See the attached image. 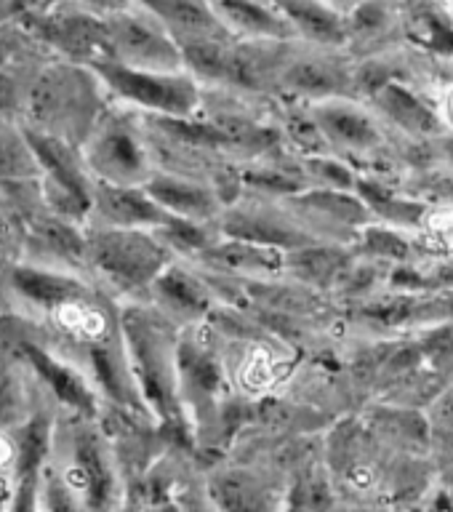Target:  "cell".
Here are the masks:
<instances>
[{"label": "cell", "instance_id": "obj_1", "mask_svg": "<svg viewBox=\"0 0 453 512\" xmlns=\"http://www.w3.org/2000/svg\"><path fill=\"white\" fill-rule=\"evenodd\" d=\"M120 334L126 347L128 368L150 422L184 432L187 414L179 392V334L171 320L152 304L128 302L120 310Z\"/></svg>", "mask_w": 453, "mask_h": 512}, {"label": "cell", "instance_id": "obj_26", "mask_svg": "<svg viewBox=\"0 0 453 512\" xmlns=\"http://www.w3.org/2000/svg\"><path fill=\"white\" fill-rule=\"evenodd\" d=\"M366 315L382 323H408V320H440L453 315L451 299H398V302L379 304L366 310Z\"/></svg>", "mask_w": 453, "mask_h": 512}, {"label": "cell", "instance_id": "obj_2", "mask_svg": "<svg viewBox=\"0 0 453 512\" xmlns=\"http://www.w3.org/2000/svg\"><path fill=\"white\" fill-rule=\"evenodd\" d=\"M86 238V275L102 280L112 294L128 296V302H147L150 286L160 272L174 262L155 232L83 227Z\"/></svg>", "mask_w": 453, "mask_h": 512}, {"label": "cell", "instance_id": "obj_9", "mask_svg": "<svg viewBox=\"0 0 453 512\" xmlns=\"http://www.w3.org/2000/svg\"><path fill=\"white\" fill-rule=\"evenodd\" d=\"M11 347H14L16 358L30 368V374L38 379V384H43L48 395L56 400V406L70 411V416L94 422L99 406H102V395L96 392L91 379L75 363L48 350L38 336L27 334V331H16L11 336Z\"/></svg>", "mask_w": 453, "mask_h": 512}, {"label": "cell", "instance_id": "obj_16", "mask_svg": "<svg viewBox=\"0 0 453 512\" xmlns=\"http://www.w3.org/2000/svg\"><path fill=\"white\" fill-rule=\"evenodd\" d=\"M136 3L147 8L166 27L168 35L179 43V48L190 46V43L232 38L219 24L208 0H136Z\"/></svg>", "mask_w": 453, "mask_h": 512}, {"label": "cell", "instance_id": "obj_4", "mask_svg": "<svg viewBox=\"0 0 453 512\" xmlns=\"http://www.w3.org/2000/svg\"><path fill=\"white\" fill-rule=\"evenodd\" d=\"M27 104L32 107V123L27 126L59 136L80 147L104 110H99V83L91 72L78 67L48 70L32 86Z\"/></svg>", "mask_w": 453, "mask_h": 512}, {"label": "cell", "instance_id": "obj_24", "mask_svg": "<svg viewBox=\"0 0 453 512\" xmlns=\"http://www.w3.org/2000/svg\"><path fill=\"white\" fill-rule=\"evenodd\" d=\"M30 179H38V168L22 126L14 128L6 120H0V182H30Z\"/></svg>", "mask_w": 453, "mask_h": 512}, {"label": "cell", "instance_id": "obj_27", "mask_svg": "<svg viewBox=\"0 0 453 512\" xmlns=\"http://www.w3.org/2000/svg\"><path fill=\"white\" fill-rule=\"evenodd\" d=\"M408 35H411L416 43L432 48V51L453 54V27L443 22V19H438L435 14H430V11H419V14L411 16V22H408Z\"/></svg>", "mask_w": 453, "mask_h": 512}, {"label": "cell", "instance_id": "obj_14", "mask_svg": "<svg viewBox=\"0 0 453 512\" xmlns=\"http://www.w3.org/2000/svg\"><path fill=\"white\" fill-rule=\"evenodd\" d=\"M144 190L168 216L187 219V222L216 227V219L222 216L224 206H227V200L219 195L214 184H206L203 179L187 176L182 171L158 168L150 182L144 184Z\"/></svg>", "mask_w": 453, "mask_h": 512}, {"label": "cell", "instance_id": "obj_32", "mask_svg": "<svg viewBox=\"0 0 453 512\" xmlns=\"http://www.w3.org/2000/svg\"><path fill=\"white\" fill-rule=\"evenodd\" d=\"M384 22H387V14L376 0H363L355 6V14H352V30L355 32H376L379 27H384Z\"/></svg>", "mask_w": 453, "mask_h": 512}, {"label": "cell", "instance_id": "obj_36", "mask_svg": "<svg viewBox=\"0 0 453 512\" xmlns=\"http://www.w3.org/2000/svg\"><path fill=\"white\" fill-rule=\"evenodd\" d=\"M160 512H174V510H160Z\"/></svg>", "mask_w": 453, "mask_h": 512}, {"label": "cell", "instance_id": "obj_23", "mask_svg": "<svg viewBox=\"0 0 453 512\" xmlns=\"http://www.w3.org/2000/svg\"><path fill=\"white\" fill-rule=\"evenodd\" d=\"M374 96L384 115L390 120H395L398 126L406 128V131H411V134H435L440 128L435 112H432L424 102H419L411 91L398 86V83H387V86L379 88Z\"/></svg>", "mask_w": 453, "mask_h": 512}, {"label": "cell", "instance_id": "obj_3", "mask_svg": "<svg viewBox=\"0 0 453 512\" xmlns=\"http://www.w3.org/2000/svg\"><path fill=\"white\" fill-rule=\"evenodd\" d=\"M86 70L94 75L99 88L131 110L147 112L150 118H198L203 91L200 80L192 78L187 70H136L107 54L94 56Z\"/></svg>", "mask_w": 453, "mask_h": 512}, {"label": "cell", "instance_id": "obj_33", "mask_svg": "<svg viewBox=\"0 0 453 512\" xmlns=\"http://www.w3.org/2000/svg\"><path fill=\"white\" fill-rule=\"evenodd\" d=\"M83 3H91V6H96V8H104V14H110V11H118V8H123L126 3H131V0H83Z\"/></svg>", "mask_w": 453, "mask_h": 512}, {"label": "cell", "instance_id": "obj_21", "mask_svg": "<svg viewBox=\"0 0 453 512\" xmlns=\"http://www.w3.org/2000/svg\"><path fill=\"white\" fill-rule=\"evenodd\" d=\"M280 206L286 208L291 216H307V219H318L328 224H344V227H358L366 222L368 208L363 200L342 190H302L283 198Z\"/></svg>", "mask_w": 453, "mask_h": 512}, {"label": "cell", "instance_id": "obj_28", "mask_svg": "<svg viewBox=\"0 0 453 512\" xmlns=\"http://www.w3.org/2000/svg\"><path fill=\"white\" fill-rule=\"evenodd\" d=\"M240 182L251 190H259L264 195H280V198H291V195L304 190L302 176L278 171V168H251V171L240 174Z\"/></svg>", "mask_w": 453, "mask_h": 512}, {"label": "cell", "instance_id": "obj_37", "mask_svg": "<svg viewBox=\"0 0 453 512\" xmlns=\"http://www.w3.org/2000/svg\"><path fill=\"white\" fill-rule=\"evenodd\" d=\"M291 512H294V510H291Z\"/></svg>", "mask_w": 453, "mask_h": 512}, {"label": "cell", "instance_id": "obj_11", "mask_svg": "<svg viewBox=\"0 0 453 512\" xmlns=\"http://www.w3.org/2000/svg\"><path fill=\"white\" fill-rule=\"evenodd\" d=\"M214 288L187 264L171 262L150 286L147 304L176 328H192L214 312Z\"/></svg>", "mask_w": 453, "mask_h": 512}, {"label": "cell", "instance_id": "obj_18", "mask_svg": "<svg viewBox=\"0 0 453 512\" xmlns=\"http://www.w3.org/2000/svg\"><path fill=\"white\" fill-rule=\"evenodd\" d=\"M312 120L328 147L363 152L379 144V131H376L374 120L363 110H358L355 104L342 102V99H326V102L315 104Z\"/></svg>", "mask_w": 453, "mask_h": 512}, {"label": "cell", "instance_id": "obj_35", "mask_svg": "<svg viewBox=\"0 0 453 512\" xmlns=\"http://www.w3.org/2000/svg\"><path fill=\"white\" fill-rule=\"evenodd\" d=\"M446 147H448V152H451V155H453V139H448Z\"/></svg>", "mask_w": 453, "mask_h": 512}, {"label": "cell", "instance_id": "obj_31", "mask_svg": "<svg viewBox=\"0 0 453 512\" xmlns=\"http://www.w3.org/2000/svg\"><path fill=\"white\" fill-rule=\"evenodd\" d=\"M363 243H366L368 254L384 256V259H406L408 256V243L395 232L368 227L363 232Z\"/></svg>", "mask_w": 453, "mask_h": 512}, {"label": "cell", "instance_id": "obj_22", "mask_svg": "<svg viewBox=\"0 0 453 512\" xmlns=\"http://www.w3.org/2000/svg\"><path fill=\"white\" fill-rule=\"evenodd\" d=\"M280 83L294 94L312 96V99H336L347 91L350 78L342 67H336L328 59H296L280 72Z\"/></svg>", "mask_w": 453, "mask_h": 512}, {"label": "cell", "instance_id": "obj_7", "mask_svg": "<svg viewBox=\"0 0 453 512\" xmlns=\"http://www.w3.org/2000/svg\"><path fill=\"white\" fill-rule=\"evenodd\" d=\"M107 35V56L136 70L179 72L184 70L182 48L163 24L139 3H126L102 16Z\"/></svg>", "mask_w": 453, "mask_h": 512}, {"label": "cell", "instance_id": "obj_19", "mask_svg": "<svg viewBox=\"0 0 453 512\" xmlns=\"http://www.w3.org/2000/svg\"><path fill=\"white\" fill-rule=\"evenodd\" d=\"M208 270L224 272L232 278H264L286 270V254L278 248L256 246L246 240L216 238L206 254L198 256Z\"/></svg>", "mask_w": 453, "mask_h": 512}, {"label": "cell", "instance_id": "obj_5", "mask_svg": "<svg viewBox=\"0 0 453 512\" xmlns=\"http://www.w3.org/2000/svg\"><path fill=\"white\" fill-rule=\"evenodd\" d=\"M22 134L35 158V168H38L35 182L40 184V195H43V206L48 214L86 227L94 176L88 174L80 147L46 131H38L27 123H22Z\"/></svg>", "mask_w": 453, "mask_h": 512}, {"label": "cell", "instance_id": "obj_8", "mask_svg": "<svg viewBox=\"0 0 453 512\" xmlns=\"http://www.w3.org/2000/svg\"><path fill=\"white\" fill-rule=\"evenodd\" d=\"M64 483L83 504V512H112L118 499V472L104 438L94 430L91 419L72 416L67 430Z\"/></svg>", "mask_w": 453, "mask_h": 512}, {"label": "cell", "instance_id": "obj_30", "mask_svg": "<svg viewBox=\"0 0 453 512\" xmlns=\"http://www.w3.org/2000/svg\"><path fill=\"white\" fill-rule=\"evenodd\" d=\"M216 499L224 512H264V496L246 478L222 480Z\"/></svg>", "mask_w": 453, "mask_h": 512}, {"label": "cell", "instance_id": "obj_29", "mask_svg": "<svg viewBox=\"0 0 453 512\" xmlns=\"http://www.w3.org/2000/svg\"><path fill=\"white\" fill-rule=\"evenodd\" d=\"M304 171L312 179H318L323 184V190L352 192L355 190V179H358L342 160L331 158V155H307L304 158Z\"/></svg>", "mask_w": 453, "mask_h": 512}, {"label": "cell", "instance_id": "obj_12", "mask_svg": "<svg viewBox=\"0 0 453 512\" xmlns=\"http://www.w3.org/2000/svg\"><path fill=\"white\" fill-rule=\"evenodd\" d=\"M40 38L70 56L75 64H88L94 56L107 54V35H104L102 16L88 11H59L43 8L38 14L24 16Z\"/></svg>", "mask_w": 453, "mask_h": 512}, {"label": "cell", "instance_id": "obj_15", "mask_svg": "<svg viewBox=\"0 0 453 512\" xmlns=\"http://www.w3.org/2000/svg\"><path fill=\"white\" fill-rule=\"evenodd\" d=\"M24 251H27V262L46 264V267H56V270L86 272L83 227L64 222L48 211L30 222L27 235H24Z\"/></svg>", "mask_w": 453, "mask_h": 512}, {"label": "cell", "instance_id": "obj_34", "mask_svg": "<svg viewBox=\"0 0 453 512\" xmlns=\"http://www.w3.org/2000/svg\"><path fill=\"white\" fill-rule=\"evenodd\" d=\"M323 3H326V6H331L334 0H323ZM336 3H363V0H336ZM331 8H334V6H331Z\"/></svg>", "mask_w": 453, "mask_h": 512}, {"label": "cell", "instance_id": "obj_13", "mask_svg": "<svg viewBox=\"0 0 453 512\" xmlns=\"http://www.w3.org/2000/svg\"><path fill=\"white\" fill-rule=\"evenodd\" d=\"M168 219L171 216L147 195L144 187L94 182L88 224H94V227H110V230L155 232Z\"/></svg>", "mask_w": 453, "mask_h": 512}, {"label": "cell", "instance_id": "obj_17", "mask_svg": "<svg viewBox=\"0 0 453 512\" xmlns=\"http://www.w3.org/2000/svg\"><path fill=\"white\" fill-rule=\"evenodd\" d=\"M208 6L235 40L283 43V40L294 38V32L283 22V16L259 0H208Z\"/></svg>", "mask_w": 453, "mask_h": 512}, {"label": "cell", "instance_id": "obj_25", "mask_svg": "<svg viewBox=\"0 0 453 512\" xmlns=\"http://www.w3.org/2000/svg\"><path fill=\"white\" fill-rule=\"evenodd\" d=\"M355 190H358L360 200H363V206L368 211H376V214L390 219V222L419 224V219H422V206L395 198L390 190H384L382 184L368 182V179H355Z\"/></svg>", "mask_w": 453, "mask_h": 512}, {"label": "cell", "instance_id": "obj_6", "mask_svg": "<svg viewBox=\"0 0 453 512\" xmlns=\"http://www.w3.org/2000/svg\"><path fill=\"white\" fill-rule=\"evenodd\" d=\"M80 155L94 182L144 187L158 171L142 128L136 126V120L128 112L120 110H104L99 115L94 128L80 144Z\"/></svg>", "mask_w": 453, "mask_h": 512}, {"label": "cell", "instance_id": "obj_10", "mask_svg": "<svg viewBox=\"0 0 453 512\" xmlns=\"http://www.w3.org/2000/svg\"><path fill=\"white\" fill-rule=\"evenodd\" d=\"M219 238L246 240L256 246L278 248L283 254L299 251V248L315 246L310 230H304L286 208H272L264 203H240V206H224L222 216L216 219Z\"/></svg>", "mask_w": 453, "mask_h": 512}, {"label": "cell", "instance_id": "obj_20", "mask_svg": "<svg viewBox=\"0 0 453 512\" xmlns=\"http://www.w3.org/2000/svg\"><path fill=\"white\" fill-rule=\"evenodd\" d=\"M272 8L283 16L294 35H302L312 43L342 46L347 40V22L323 0H272Z\"/></svg>", "mask_w": 453, "mask_h": 512}]
</instances>
